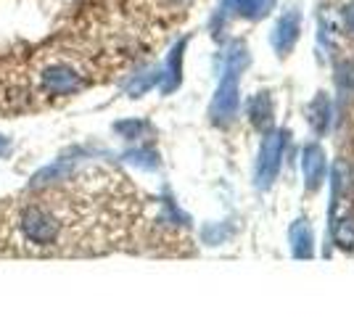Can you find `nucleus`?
<instances>
[{"label": "nucleus", "mask_w": 354, "mask_h": 317, "mask_svg": "<svg viewBox=\"0 0 354 317\" xmlns=\"http://www.w3.org/2000/svg\"><path fill=\"white\" fill-rule=\"evenodd\" d=\"M19 230L21 238L30 246H53L61 238V222L43 206H24L19 214Z\"/></svg>", "instance_id": "obj_1"}, {"label": "nucleus", "mask_w": 354, "mask_h": 317, "mask_svg": "<svg viewBox=\"0 0 354 317\" xmlns=\"http://www.w3.org/2000/svg\"><path fill=\"white\" fill-rule=\"evenodd\" d=\"M283 148H286V133H272L262 143V151H259V162H257V185L267 188L270 182L275 180L278 169H281Z\"/></svg>", "instance_id": "obj_2"}, {"label": "nucleus", "mask_w": 354, "mask_h": 317, "mask_svg": "<svg viewBox=\"0 0 354 317\" xmlns=\"http://www.w3.org/2000/svg\"><path fill=\"white\" fill-rule=\"evenodd\" d=\"M238 104H241V98H238L236 72H225L220 88H217V95L212 101V119L220 122V124L230 122L238 114Z\"/></svg>", "instance_id": "obj_3"}, {"label": "nucleus", "mask_w": 354, "mask_h": 317, "mask_svg": "<svg viewBox=\"0 0 354 317\" xmlns=\"http://www.w3.org/2000/svg\"><path fill=\"white\" fill-rule=\"evenodd\" d=\"M40 79H43L45 90L53 93V95H69V93L80 90V85H82L80 75H74L72 69H69V66H64V64H53V66H48Z\"/></svg>", "instance_id": "obj_4"}, {"label": "nucleus", "mask_w": 354, "mask_h": 317, "mask_svg": "<svg viewBox=\"0 0 354 317\" xmlns=\"http://www.w3.org/2000/svg\"><path fill=\"white\" fill-rule=\"evenodd\" d=\"M299 32H301V16H299V11L291 8L275 24V32H272V46H275V50L278 53H288L296 46V40H299Z\"/></svg>", "instance_id": "obj_5"}, {"label": "nucleus", "mask_w": 354, "mask_h": 317, "mask_svg": "<svg viewBox=\"0 0 354 317\" xmlns=\"http://www.w3.org/2000/svg\"><path fill=\"white\" fill-rule=\"evenodd\" d=\"M301 169H304L307 188H310V191L320 188V182L325 180V151L317 143L304 146V151H301Z\"/></svg>", "instance_id": "obj_6"}, {"label": "nucleus", "mask_w": 354, "mask_h": 317, "mask_svg": "<svg viewBox=\"0 0 354 317\" xmlns=\"http://www.w3.org/2000/svg\"><path fill=\"white\" fill-rule=\"evenodd\" d=\"M275 0H222V14L246 16V19H259L267 16Z\"/></svg>", "instance_id": "obj_7"}, {"label": "nucleus", "mask_w": 354, "mask_h": 317, "mask_svg": "<svg viewBox=\"0 0 354 317\" xmlns=\"http://www.w3.org/2000/svg\"><path fill=\"white\" fill-rule=\"evenodd\" d=\"M291 251L296 259L312 257V227L307 220H296L291 225Z\"/></svg>", "instance_id": "obj_8"}, {"label": "nucleus", "mask_w": 354, "mask_h": 317, "mask_svg": "<svg viewBox=\"0 0 354 317\" xmlns=\"http://www.w3.org/2000/svg\"><path fill=\"white\" fill-rule=\"evenodd\" d=\"M307 114H310L312 130H315L317 135H323L325 130H328V124H330V101H328L325 93H317V98L310 104Z\"/></svg>", "instance_id": "obj_9"}, {"label": "nucleus", "mask_w": 354, "mask_h": 317, "mask_svg": "<svg viewBox=\"0 0 354 317\" xmlns=\"http://www.w3.org/2000/svg\"><path fill=\"white\" fill-rule=\"evenodd\" d=\"M251 122L257 124V127H267L270 119H272V98H270V93H259L254 101H251Z\"/></svg>", "instance_id": "obj_10"}, {"label": "nucleus", "mask_w": 354, "mask_h": 317, "mask_svg": "<svg viewBox=\"0 0 354 317\" xmlns=\"http://www.w3.org/2000/svg\"><path fill=\"white\" fill-rule=\"evenodd\" d=\"M183 48H185V40H180L172 53H169V61H167V82H164V90H172L180 85V61H183Z\"/></svg>", "instance_id": "obj_11"}, {"label": "nucleus", "mask_w": 354, "mask_h": 317, "mask_svg": "<svg viewBox=\"0 0 354 317\" xmlns=\"http://www.w3.org/2000/svg\"><path fill=\"white\" fill-rule=\"evenodd\" d=\"M333 236H336V243H339L341 249H354V217H344L336 230H333Z\"/></svg>", "instance_id": "obj_12"}, {"label": "nucleus", "mask_w": 354, "mask_h": 317, "mask_svg": "<svg viewBox=\"0 0 354 317\" xmlns=\"http://www.w3.org/2000/svg\"><path fill=\"white\" fill-rule=\"evenodd\" d=\"M336 82H339L341 93L354 95V61H344V64H341L339 75H336Z\"/></svg>", "instance_id": "obj_13"}, {"label": "nucleus", "mask_w": 354, "mask_h": 317, "mask_svg": "<svg viewBox=\"0 0 354 317\" xmlns=\"http://www.w3.org/2000/svg\"><path fill=\"white\" fill-rule=\"evenodd\" d=\"M114 130H117V133H122L127 140H135L140 130H146V124H143V122H119Z\"/></svg>", "instance_id": "obj_14"}, {"label": "nucleus", "mask_w": 354, "mask_h": 317, "mask_svg": "<svg viewBox=\"0 0 354 317\" xmlns=\"http://www.w3.org/2000/svg\"><path fill=\"white\" fill-rule=\"evenodd\" d=\"M344 24H346V30L354 35V0L344 8Z\"/></svg>", "instance_id": "obj_15"}, {"label": "nucleus", "mask_w": 354, "mask_h": 317, "mask_svg": "<svg viewBox=\"0 0 354 317\" xmlns=\"http://www.w3.org/2000/svg\"><path fill=\"white\" fill-rule=\"evenodd\" d=\"M8 151V137H3L0 135V156H3V153Z\"/></svg>", "instance_id": "obj_16"}]
</instances>
